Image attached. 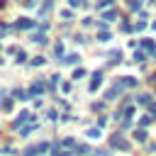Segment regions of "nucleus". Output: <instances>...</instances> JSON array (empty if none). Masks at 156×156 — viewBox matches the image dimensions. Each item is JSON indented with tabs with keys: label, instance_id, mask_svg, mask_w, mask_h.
Returning a JSON list of instances; mask_svg holds the SVG:
<instances>
[{
	"label": "nucleus",
	"instance_id": "1",
	"mask_svg": "<svg viewBox=\"0 0 156 156\" xmlns=\"http://www.w3.org/2000/svg\"><path fill=\"white\" fill-rule=\"evenodd\" d=\"M110 144H112L115 149H119V151H129V146H132L122 134H112V136H110Z\"/></svg>",
	"mask_w": 156,
	"mask_h": 156
},
{
	"label": "nucleus",
	"instance_id": "2",
	"mask_svg": "<svg viewBox=\"0 0 156 156\" xmlns=\"http://www.w3.org/2000/svg\"><path fill=\"white\" fill-rule=\"evenodd\" d=\"M24 122H32V112H20V117L12 122V127H15V129H20Z\"/></svg>",
	"mask_w": 156,
	"mask_h": 156
},
{
	"label": "nucleus",
	"instance_id": "3",
	"mask_svg": "<svg viewBox=\"0 0 156 156\" xmlns=\"http://www.w3.org/2000/svg\"><path fill=\"white\" fill-rule=\"evenodd\" d=\"M15 27H17V29H32V27H34V20H29V17H20Z\"/></svg>",
	"mask_w": 156,
	"mask_h": 156
},
{
	"label": "nucleus",
	"instance_id": "4",
	"mask_svg": "<svg viewBox=\"0 0 156 156\" xmlns=\"http://www.w3.org/2000/svg\"><path fill=\"white\" fill-rule=\"evenodd\" d=\"M44 90V80H37V83H32V88H29V95L34 98V95H39Z\"/></svg>",
	"mask_w": 156,
	"mask_h": 156
},
{
	"label": "nucleus",
	"instance_id": "5",
	"mask_svg": "<svg viewBox=\"0 0 156 156\" xmlns=\"http://www.w3.org/2000/svg\"><path fill=\"white\" fill-rule=\"evenodd\" d=\"M100 83H102V73H100V71H95V73H93V83H90V90H98V85H100Z\"/></svg>",
	"mask_w": 156,
	"mask_h": 156
},
{
	"label": "nucleus",
	"instance_id": "6",
	"mask_svg": "<svg viewBox=\"0 0 156 156\" xmlns=\"http://www.w3.org/2000/svg\"><path fill=\"white\" fill-rule=\"evenodd\" d=\"M141 49H146V51H151V56H156V44H154V41L141 39Z\"/></svg>",
	"mask_w": 156,
	"mask_h": 156
},
{
	"label": "nucleus",
	"instance_id": "7",
	"mask_svg": "<svg viewBox=\"0 0 156 156\" xmlns=\"http://www.w3.org/2000/svg\"><path fill=\"white\" fill-rule=\"evenodd\" d=\"M115 17H117V10H105V12H102V20H100V22H112Z\"/></svg>",
	"mask_w": 156,
	"mask_h": 156
},
{
	"label": "nucleus",
	"instance_id": "8",
	"mask_svg": "<svg viewBox=\"0 0 156 156\" xmlns=\"http://www.w3.org/2000/svg\"><path fill=\"white\" fill-rule=\"evenodd\" d=\"M51 5H54L51 0H44V5H41V10H39V17H41V20H44V17L49 15V10H51Z\"/></svg>",
	"mask_w": 156,
	"mask_h": 156
},
{
	"label": "nucleus",
	"instance_id": "9",
	"mask_svg": "<svg viewBox=\"0 0 156 156\" xmlns=\"http://www.w3.org/2000/svg\"><path fill=\"white\" fill-rule=\"evenodd\" d=\"M134 139H136V141H146V132H144V129H136V132H134Z\"/></svg>",
	"mask_w": 156,
	"mask_h": 156
},
{
	"label": "nucleus",
	"instance_id": "10",
	"mask_svg": "<svg viewBox=\"0 0 156 156\" xmlns=\"http://www.w3.org/2000/svg\"><path fill=\"white\" fill-rule=\"evenodd\" d=\"M98 41H110V32H107V29H102V32L98 34Z\"/></svg>",
	"mask_w": 156,
	"mask_h": 156
},
{
	"label": "nucleus",
	"instance_id": "11",
	"mask_svg": "<svg viewBox=\"0 0 156 156\" xmlns=\"http://www.w3.org/2000/svg\"><path fill=\"white\" fill-rule=\"evenodd\" d=\"M32 41H37V44H46V37L39 32V34H34V37H32Z\"/></svg>",
	"mask_w": 156,
	"mask_h": 156
},
{
	"label": "nucleus",
	"instance_id": "12",
	"mask_svg": "<svg viewBox=\"0 0 156 156\" xmlns=\"http://www.w3.org/2000/svg\"><path fill=\"white\" fill-rule=\"evenodd\" d=\"M78 58H80V56H78V54H68V56H66V58H63V63H76V61H78Z\"/></svg>",
	"mask_w": 156,
	"mask_h": 156
},
{
	"label": "nucleus",
	"instance_id": "13",
	"mask_svg": "<svg viewBox=\"0 0 156 156\" xmlns=\"http://www.w3.org/2000/svg\"><path fill=\"white\" fill-rule=\"evenodd\" d=\"M54 54H56V56H63V44H61V41H56V46H54Z\"/></svg>",
	"mask_w": 156,
	"mask_h": 156
},
{
	"label": "nucleus",
	"instance_id": "14",
	"mask_svg": "<svg viewBox=\"0 0 156 156\" xmlns=\"http://www.w3.org/2000/svg\"><path fill=\"white\" fill-rule=\"evenodd\" d=\"M136 102H139V105H149L151 100H149V95H136Z\"/></svg>",
	"mask_w": 156,
	"mask_h": 156
},
{
	"label": "nucleus",
	"instance_id": "15",
	"mask_svg": "<svg viewBox=\"0 0 156 156\" xmlns=\"http://www.w3.org/2000/svg\"><path fill=\"white\" fill-rule=\"evenodd\" d=\"M134 61H146V54L144 51H134Z\"/></svg>",
	"mask_w": 156,
	"mask_h": 156
},
{
	"label": "nucleus",
	"instance_id": "16",
	"mask_svg": "<svg viewBox=\"0 0 156 156\" xmlns=\"http://www.w3.org/2000/svg\"><path fill=\"white\" fill-rule=\"evenodd\" d=\"M119 58H122L119 51H112V54H110V63H115V61H119Z\"/></svg>",
	"mask_w": 156,
	"mask_h": 156
},
{
	"label": "nucleus",
	"instance_id": "17",
	"mask_svg": "<svg viewBox=\"0 0 156 156\" xmlns=\"http://www.w3.org/2000/svg\"><path fill=\"white\" fill-rule=\"evenodd\" d=\"M15 100H27V93L24 90H15Z\"/></svg>",
	"mask_w": 156,
	"mask_h": 156
},
{
	"label": "nucleus",
	"instance_id": "18",
	"mask_svg": "<svg viewBox=\"0 0 156 156\" xmlns=\"http://www.w3.org/2000/svg\"><path fill=\"white\" fill-rule=\"evenodd\" d=\"M2 110H5V112H10V110H12V100H10V98H7V100H2Z\"/></svg>",
	"mask_w": 156,
	"mask_h": 156
},
{
	"label": "nucleus",
	"instance_id": "19",
	"mask_svg": "<svg viewBox=\"0 0 156 156\" xmlns=\"http://www.w3.org/2000/svg\"><path fill=\"white\" fill-rule=\"evenodd\" d=\"M151 119H154V117H149V115H144V117L139 119V124H141V127H146V124H151Z\"/></svg>",
	"mask_w": 156,
	"mask_h": 156
},
{
	"label": "nucleus",
	"instance_id": "20",
	"mask_svg": "<svg viewBox=\"0 0 156 156\" xmlns=\"http://www.w3.org/2000/svg\"><path fill=\"white\" fill-rule=\"evenodd\" d=\"M144 27H146V22H144V20H141V22H136V24H134V27H132V29H134V32H141V29H144Z\"/></svg>",
	"mask_w": 156,
	"mask_h": 156
},
{
	"label": "nucleus",
	"instance_id": "21",
	"mask_svg": "<svg viewBox=\"0 0 156 156\" xmlns=\"http://www.w3.org/2000/svg\"><path fill=\"white\" fill-rule=\"evenodd\" d=\"M83 76H85V71H83V68H76V71H73V78H76V80H78V78H83Z\"/></svg>",
	"mask_w": 156,
	"mask_h": 156
},
{
	"label": "nucleus",
	"instance_id": "22",
	"mask_svg": "<svg viewBox=\"0 0 156 156\" xmlns=\"http://www.w3.org/2000/svg\"><path fill=\"white\" fill-rule=\"evenodd\" d=\"M88 136H90V139H98V136H100V129H88Z\"/></svg>",
	"mask_w": 156,
	"mask_h": 156
},
{
	"label": "nucleus",
	"instance_id": "23",
	"mask_svg": "<svg viewBox=\"0 0 156 156\" xmlns=\"http://www.w3.org/2000/svg\"><path fill=\"white\" fill-rule=\"evenodd\" d=\"M129 7H132V10H139V7H141V0H129Z\"/></svg>",
	"mask_w": 156,
	"mask_h": 156
},
{
	"label": "nucleus",
	"instance_id": "24",
	"mask_svg": "<svg viewBox=\"0 0 156 156\" xmlns=\"http://www.w3.org/2000/svg\"><path fill=\"white\" fill-rule=\"evenodd\" d=\"M44 63V56H37V58H32V66H41Z\"/></svg>",
	"mask_w": 156,
	"mask_h": 156
},
{
	"label": "nucleus",
	"instance_id": "25",
	"mask_svg": "<svg viewBox=\"0 0 156 156\" xmlns=\"http://www.w3.org/2000/svg\"><path fill=\"white\" fill-rule=\"evenodd\" d=\"M24 58H27V54H24V51H22V49H20V54H17V63H22V61H24Z\"/></svg>",
	"mask_w": 156,
	"mask_h": 156
},
{
	"label": "nucleus",
	"instance_id": "26",
	"mask_svg": "<svg viewBox=\"0 0 156 156\" xmlns=\"http://www.w3.org/2000/svg\"><path fill=\"white\" fill-rule=\"evenodd\" d=\"M68 2H71L73 7H80V5H83V0H68Z\"/></svg>",
	"mask_w": 156,
	"mask_h": 156
},
{
	"label": "nucleus",
	"instance_id": "27",
	"mask_svg": "<svg viewBox=\"0 0 156 156\" xmlns=\"http://www.w3.org/2000/svg\"><path fill=\"white\" fill-rule=\"evenodd\" d=\"M24 5H27V7H34V5H37V0H24Z\"/></svg>",
	"mask_w": 156,
	"mask_h": 156
},
{
	"label": "nucleus",
	"instance_id": "28",
	"mask_svg": "<svg viewBox=\"0 0 156 156\" xmlns=\"http://www.w3.org/2000/svg\"><path fill=\"white\" fill-rule=\"evenodd\" d=\"M149 110H151V115H156V102H149Z\"/></svg>",
	"mask_w": 156,
	"mask_h": 156
},
{
	"label": "nucleus",
	"instance_id": "29",
	"mask_svg": "<svg viewBox=\"0 0 156 156\" xmlns=\"http://www.w3.org/2000/svg\"><path fill=\"white\" fill-rule=\"evenodd\" d=\"M154 29H156V22H154Z\"/></svg>",
	"mask_w": 156,
	"mask_h": 156
},
{
	"label": "nucleus",
	"instance_id": "30",
	"mask_svg": "<svg viewBox=\"0 0 156 156\" xmlns=\"http://www.w3.org/2000/svg\"><path fill=\"white\" fill-rule=\"evenodd\" d=\"M0 7H2V0H0Z\"/></svg>",
	"mask_w": 156,
	"mask_h": 156
}]
</instances>
